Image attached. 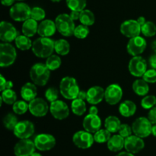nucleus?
Listing matches in <instances>:
<instances>
[{
    "mask_svg": "<svg viewBox=\"0 0 156 156\" xmlns=\"http://www.w3.org/2000/svg\"><path fill=\"white\" fill-rule=\"evenodd\" d=\"M31 48L35 56L47 58L51 56L55 50V41L50 38L41 37L34 41Z\"/></svg>",
    "mask_w": 156,
    "mask_h": 156,
    "instance_id": "nucleus-1",
    "label": "nucleus"
},
{
    "mask_svg": "<svg viewBox=\"0 0 156 156\" xmlns=\"http://www.w3.org/2000/svg\"><path fill=\"white\" fill-rule=\"evenodd\" d=\"M50 70L46 64L37 63L32 66L30 70V77L32 82L37 86H45L50 76Z\"/></svg>",
    "mask_w": 156,
    "mask_h": 156,
    "instance_id": "nucleus-2",
    "label": "nucleus"
},
{
    "mask_svg": "<svg viewBox=\"0 0 156 156\" xmlns=\"http://www.w3.org/2000/svg\"><path fill=\"white\" fill-rule=\"evenodd\" d=\"M59 91L64 98L73 100L77 98L80 90H79L77 81L74 77L65 76L60 81Z\"/></svg>",
    "mask_w": 156,
    "mask_h": 156,
    "instance_id": "nucleus-3",
    "label": "nucleus"
},
{
    "mask_svg": "<svg viewBox=\"0 0 156 156\" xmlns=\"http://www.w3.org/2000/svg\"><path fill=\"white\" fill-rule=\"evenodd\" d=\"M55 24L56 30L63 36L69 37L74 35L76 26L74 21L68 14L62 13L58 15L55 20Z\"/></svg>",
    "mask_w": 156,
    "mask_h": 156,
    "instance_id": "nucleus-4",
    "label": "nucleus"
},
{
    "mask_svg": "<svg viewBox=\"0 0 156 156\" xmlns=\"http://www.w3.org/2000/svg\"><path fill=\"white\" fill-rule=\"evenodd\" d=\"M17 58V52L10 43H2L0 44V66L7 67L14 64Z\"/></svg>",
    "mask_w": 156,
    "mask_h": 156,
    "instance_id": "nucleus-5",
    "label": "nucleus"
},
{
    "mask_svg": "<svg viewBox=\"0 0 156 156\" xmlns=\"http://www.w3.org/2000/svg\"><path fill=\"white\" fill-rule=\"evenodd\" d=\"M31 9L24 2L14 4L9 11L10 17L16 21H25L30 18Z\"/></svg>",
    "mask_w": 156,
    "mask_h": 156,
    "instance_id": "nucleus-6",
    "label": "nucleus"
},
{
    "mask_svg": "<svg viewBox=\"0 0 156 156\" xmlns=\"http://www.w3.org/2000/svg\"><path fill=\"white\" fill-rule=\"evenodd\" d=\"M133 132L140 138H146L152 134V124L146 117H139L132 125Z\"/></svg>",
    "mask_w": 156,
    "mask_h": 156,
    "instance_id": "nucleus-7",
    "label": "nucleus"
},
{
    "mask_svg": "<svg viewBox=\"0 0 156 156\" xmlns=\"http://www.w3.org/2000/svg\"><path fill=\"white\" fill-rule=\"evenodd\" d=\"M34 125L28 120L18 122L14 128V134L20 139H27L34 133Z\"/></svg>",
    "mask_w": 156,
    "mask_h": 156,
    "instance_id": "nucleus-8",
    "label": "nucleus"
},
{
    "mask_svg": "<svg viewBox=\"0 0 156 156\" xmlns=\"http://www.w3.org/2000/svg\"><path fill=\"white\" fill-rule=\"evenodd\" d=\"M128 67L133 76L140 77L143 76L147 70V63L141 56H135L129 61Z\"/></svg>",
    "mask_w": 156,
    "mask_h": 156,
    "instance_id": "nucleus-9",
    "label": "nucleus"
},
{
    "mask_svg": "<svg viewBox=\"0 0 156 156\" xmlns=\"http://www.w3.org/2000/svg\"><path fill=\"white\" fill-rule=\"evenodd\" d=\"M19 35L15 26L9 21H2L0 24V39L4 43H10Z\"/></svg>",
    "mask_w": 156,
    "mask_h": 156,
    "instance_id": "nucleus-10",
    "label": "nucleus"
},
{
    "mask_svg": "<svg viewBox=\"0 0 156 156\" xmlns=\"http://www.w3.org/2000/svg\"><path fill=\"white\" fill-rule=\"evenodd\" d=\"M49 106L43 98L36 97L29 102V111L36 117H43L47 114Z\"/></svg>",
    "mask_w": 156,
    "mask_h": 156,
    "instance_id": "nucleus-11",
    "label": "nucleus"
},
{
    "mask_svg": "<svg viewBox=\"0 0 156 156\" xmlns=\"http://www.w3.org/2000/svg\"><path fill=\"white\" fill-rule=\"evenodd\" d=\"M73 142L78 148L86 149L90 148L94 142V136L87 131H79L74 134Z\"/></svg>",
    "mask_w": 156,
    "mask_h": 156,
    "instance_id": "nucleus-12",
    "label": "nucleus"
},
{
    "mask_svg": "<svg viewBox=\"0 0 156 156\" xmlns=\"http://www.w3.org/2000/svg\"><path fill=\"white\" fill-rule=\"evenodd\" d=\"M34 142L37 149L40 151H49L56 145V139L52 135L42 133L35 137Z\"/></svg>",
    "mask_w": 156,
    "mask_h": 156,
    "instance_id": "nucleus-13",
    "label": "nucleus"
},
{
    "mask_svg": "<svg viewBox=\"0 0 156 156\" xmlns=\"http://www.w3.org/2000/svg\"><path fill=\"white\" fill-rule=\"evenodd\" d=\"M123 97V90L118 84H111L105 90V99L110 105H116Z\"/></svg>",
    "mask_w": 156,
    "mask_h": 156,
    "instance_id": "nucleus-14",
    "label": "nucleus"
},
{
    "mask_svg": "<svg viewBox=\"0 0 156 156\" xmlns=\"http://www.w3.org/2000/svg\"><path fill=\"white\" fill-rule=\"evenodd\" d=\"M120 32L126 38H135L140 35L141 32V26L136 20H126L120 25Z\"/></svg>",
    "mask_w": 156,
    "mask_h": 156,
    "instance_id": "nucleus-15",
    "label": "nucleus"
},
{
    "mask_svg": "<svg viewBox=\"0 0 156 156\" xmlns=\"http://www.w3.org/2000/svg\"><path fill=\"white\" fill-rule=\"evenodd\" d=\"M50 111L55 119L59 120L66 119L69 115V109L68 105L63 101L58 99L50 103Z\"/></svg>",
    "mask_w": 156,
    "mask_h": 156,
    "instance_id": "nucleus-16",
    "label": "nucleus"
},
{
    "mask_svg": "<svg viewBox=\"0 0 156 156\" xmlns=\"http://www.w3.org/2000/svg\"><path fill=\"white\" fill-rule=\"evenodd\" d=\"M34 142L30 139H21L15 145L14 152L16 156H30L35 152Z\"/></svg>",
    "mask_w": 156,
    "mask_h": 156,
    "instance_id": "nucleus-17",
    "label": "nucleus"
},
{
    "mask_svg": "<svg viewBox=\"0 0 156 156\" xmlns=\"http://www.w3.org/2000/svg\"><path fill=\"white\" fill-rule=\"evenodd\" d=\"M146 48V41L140 36L130 38L127 44V51L132 56H140Z\"/></svg>",
    "mask_w": 156,
    "mask_h": 156,
    "instance_id": "nucleus-18",
    "label": "nucleus"
},
{
    "mask_svg": "<svg viewBox=\"0 0 156 156\" xmlns=\"http://www.w3.org/2000/svg\"><path fill=\"white\" fill-rule=\"evenodd\" d=\"M145 146L144 141L143 139L137 136H130L128 138L125 139L124 148H126V151L132 154L140 152L141 150L143 149Z\"/></svg>",
    "mask_w": 156,
    "mask_h": 156,
    "instance_id": "nucleus-19",
    "label": "nucleus"
},
{
    "mask_svg": "<svg viewBox=\"0 0 156 156\" xmlns=\"http://www.w3.org/2000/svg\"><path fill=\"white\" fill-rule=\"evenodd\" d=\"M82 125L85 131L90 133H95L101 129V120L98 115L88 114L84 118Z\"/></svg>",
    "mask_w": 156,
    "mask_h": 156,
    "instance_id": "nucleus-20",
    "label": "nucleus"
},
{
    "mask_svg": "<svg viewBox=\"0 0 156 156\" xmlns=\"http://www.w3.org/2000/svg\"><path fill=\"white\" fill-rule=\"evenodd\" d=\"M105 90H104L101 87L94 86L88 89L87 91L86 100L92 105L100 103L105 98Z\"/></svg>",
    "mask_w": 156,
    "mask_h": 156,
    "instance_id": "nucleus-21",
    "label": "nucleus"
},
{
    "mask_svg": "<svg viewBox=\"0 0 156 156\" xmlns=\"http://www.w3.org/2000/svg\"><path fill=\"white\" fill-rule=\"evenodd\" d=\"M56 31V24L53 21L50 19L43 20L38 24L37 34L41 37L44 38H50L55 34Z\"/></svg>",
    "mask_w": 156,
    "mask_h": 156,
    "instance_id": "nucleus-22",
    "label": "nucleus"
},
{
    "mask_svg": "<svg viewBox=\"0 0 156 156\" xmlns=\"http://www.w3.org/2000/svg\"><path fill=\"white\" fill-rule=\"evenodd\" d=\"M37 90L34 83H26L21 89V96L24 100L30 102L37 97Z\"/></svg>",
    "mask_w": 156,
    "mask_h": 156,
    "instance_id": "nucleus-23",
    "label": "nucleus"
},
{
    "mask_svg": "<svg viewBox=\"0 0 156 156\" xmlns=\"http://www.w3.org/2000/svg\"><path fill=\"white\" fill-rule=\"evenodd\" d=\"M125 139L120 135H114L111 136L108 142V148L111 151H119L124 147Z\"/></svg>",
    "mask_w": 156,
    "mask_h": 156,
    "instance_id": "nucleus-24",
    "label": "nucleus"
},
{
    "mask_svg": "<svg viewBox=\"0 0 156 156\" xmlns=\"http://www.w3.org/2000/svg\"><path fill=\"white\" fill-rule=\"evenodd\" d=\"M136 111V105L131 100H125L120 103L119 112L124 117H130L133 116Z\"/></svg>",
    "mask_w": 156,
    "mask_h": 156,
    "instance_id": "nucleus-25",
    "label": "nucleus"
},
{
    "mask_svg": "<svg viewBox=\"0 0 156 156\" xmlns=\"http://www.w3.org/2000/svg\"><path fill=\"white\" fill-rule=\"evenodd\" d=\"M21 29H22V33L24 34V35L30 38V37L35 35L36 33H37L38 24L37 21L30 18L29 19L24 21Z\"/></svg>",
    "mask_w": 156,
    "mask_h": 156,
    "instance_id": "nucleus-26",
    "label": "nucleus"
},
{
    "mask_svg": "<svg viewBox=\"0 0 156 156\" xmlns=\"http://www.w3.org/2000/svg\"><path fill=\"white\" fill-rule=\"evenodd\" d=\"M133 90L139 96H146L149 91V84L143 79H137L133 84Z\"/></svg>",
    "mask_w": 156,
    "mask_h": 156,
    "instance_id": "nucleus-27",
    "label": "nucleus"
},
{
    "mask_svg": "<svg viewBox=\"0 0 156 156\" xmlns=\"http://www.w3.org/2000/svg\"><path fill=\"white\" fill-rule=\"evenodd\" d=\"M120 121L117 116H110L106 118L105 121V127L111 133H115L119 131L120 128Z\"/></svg>",
    "mask_w": 156,
    "mask_h": 156,
    "instance_id": "nucleus-28",
    "label": "nucleus"
},
{
    "mask_svg": "<svg viewBox=\"0 0 156 156\" xmlns=\"http://www.w3.org/2000/svg\"><path fill=\"white\" fill-rule=\"evenodd\" d=\"M70 44L66 40L59 39L55 41V51L61 56H65L69 53Z\"/></svg>",
    "mask_w": 156,
    "mask_h": 156,
    "instance_id": "nucleus-29",
    "label": "nucleus"
},
{
    "mask_svg": "<svg viewBox=\"0 0 156 156\" xmlns=\"http://www.w3.org/2000/svg\"><path fill=\"white\" fill-rule=\"evenodd\" d=\"M15 42L16 47L21 50H29L33 44L30 38L26 35H18L15 40Z\"/></svg>",
    "mask_w": 156,
    "mask_h": 156,
    "instance_id": "nucleus-30",
    "label": "nucleus"
},
{
    "mask_svg": "<svg viewBox=\"0 0 156 156\" xmlns=\"http://www.w3.org/2000/svg\"><path fill=\"white\" fill-rule=\"evenodd\" d=\"M73 113L76 116H82L86 111V104L85 101L79 99H73L71 104Z\"/></svg>",
    "mask_w": 156,
    "mask_h": 156,
    "instance_id": "nucleus-31",
    "label": "nucleus"
},
{
    "mask_svg": "<svg viewBox=\"0 0 156 156\" xmlns=\"http://www.w3.org/2000/svg\"><path fill=\"white\" fill-rule=\"evenodd\" d=\"M79 20L84 25L91 26L94 24V21H95V17H94V13L91 10L84 9L83 11L81 12Z\"/></svg>",
    "mask_w": 156,
    "mask_h": 156,
    "instance_id": "nucleus-32",
    "label": "nucleus"
},
{
    "mask_svg": "<svg viewBox=\"0 0 156 156\" xmlns=\"http://www.w3.org/2000/svg\"><path fill=\"white\" fill-rule=\"evenodd\" d=\"M2 99L8 105H13L17 99L16 93L12 89H7L2 92Z\"/></svg>",
    "mask_w": 156,
    "mask_h": 156,
    "instance_id": "nucleus-33",
    "label": "nucleus"
},
{
    "mask_svg": "<svg viewBox=\"0 0 156 156\" xmlns=\"http://www.w3.org/2000/svg\"><path fill=\"white\" fill-rule=\"evenodd\" d=\"M66 5L71 11L82 12L86 7L87 0H66Z\"/></svg>",
    "mask_w": 156,
    "mask_h": 156,
    "instance_id": "nucleus-34",
    "label": "nucleus"
},
{
    "mask_svg": "<svg viewBox=\"0 0 156 156\" xmlns=\"http://www.w3.org/2000/svg\"><path fill=\"white\" fill-rule=\"evenodd\" d=\"M62 61L58 55L52 54L51 56L47 58L45 64L50 70H55L60 67Z\"/></svg>",
    "mask_w": 156,
    "mask_h": 156,
    "instance_id": "nucleus-35",
    "label": "nucleus"
},
{
    "mask_svg": "<svg viewBox=\"0 0 156 156\" xmlns=\"http://www.w3.org/2000/svg\"><path fill=\"white\" fill-rule=\"evenodd\" d=\"M141 32L146 37H153L156 35V25L154 22L148 21L141 27Z\"/></svg>",
    "mask_w": 156,
    "mask_h": 156,
    "instance_id": "nucleus-36",
    "label": "nucleus"
},
{
    "mask_svg": "<svg viewBox=\"0 0 156 156\" xmlns=\"http://www.w3.org/2000/svg\"><path fill=\"white\" fill-rule=\"evenodd\" d=\"M111 132L108 130L101 129L94 133V142H98V143H105V142H108L109 139H111Z\"/></svg>",
    "mask_w": 156,
    "mask_h": 156,
    "instance_id": "nucleus-37",
    "label": "nucleus"
},
{
    "mask_svg": "<svg viewBox=\"0 0 156 156\" xmlns=\"http://www.w3.org/2000/svg\"><path fill=\"white\" fill-rule=\"evenodd\" d=\"M18 123V119L12 113H9L5 115L3 118V124L4 126L9 130H14L15 127Z\"/></svg>",
    "mask_w": 156,
    "mask_h": 156,
    "instance_id": "nucleus-38",
    "label": "nucleus"
},
{
    "mask_svg": "<svg viewBox=\"0 0 156 156\" xmlns=\"http://www.w3.org/2000/svg\"><path fill=\"white\" fill-rule=\"evenodd\" d=\"M29 110V104L25 100L16 101L13 104V111L15 114L22 115Z\"/></svg>",
    "mask_w": 156,
    "mask_h": 156,
    "instance_id": "nucleus-39",
    "label": "nucleus"
},
{
    "mask_svg": "<svg viewBox=\"0 0 156 156\" xmlns=\"http://www.w3.org/2000/svg\"><path fill=\"white\" fill-rule=\"evenodd\" d=\"M46 17V12L44 9L42 8L34 7L31 9V13H30V18L35 21H43Z\"/></svg>",
    "mask_w": 156,
    "mask_h": 156,
    "instance_id": "nucleus-40",
    "label": "nucleus"
},
{
    "mask_svg": "<svg viewBox=\"0 0 156 156\" xmlns=\"http://www.w3.org/2000/svg\"><path fill=\"white\" fill-rule=\"evenodd\" d=\"M141 106L146 110H150L155 107L156 106V96L154 95L144 96L141 101Z\"/></svg>",
    "mask_w": 156,
    "mask_h": 156,
    "instance_id": "nucleus-41",
    "label": "nucleus"
},
{
    "mask_svg": "<svg viewBox=\"0 0 156 156\" xmlns=\"http://www.w3.org/2000/svg\"><path fill=\"white\" fill-rule=\"evenodd\" d=\"M90 30L88 26L84 25V24H80V25L76 27L74 32V35L75 37H76L77 38L79 39H84V38H86L87 36L89 34Z\"/></svg>",
    "mask_w": 156,
    "mask_h": 156,
    "instance_id": "nucleus-42",
    "label": "nucleus"
},
{
    "mask_svg": "<svg viewBox=\"0 0 156 156\" xmlns=\"http://www.w3.org/2000/svg\"><path fill=\"white\" fill-rule=\"evenodd\" d=\"M59 96V91L55 87H50L45 92V97L49 102H53L57 100Z\"/></svg>",
    "mask_w": 156,
    "mask_h": 156,
    "instance_id": "nucleus-43",
    "label": "nucleus"
},
{
    "mask_svg": "<svg viewBox=\"0 0 156 156\" xmlns=\"http://www.w3.org/2000/svg\"><path fill=\"white\" fill-rule=\"evenodd\" d=\"M143 79L149 84L156 83V70L155 69H149L146 70V73L143 76Z\"/></svg>",
    "mask_w": 156,
    "mask_h": 156,
    "instance_id": "nucleus-44",
    "label": "nucleus"
},
{
    "mask_svg": "<svg viewBox=\"0 0 156 156\" xmlns=\"http://www.w3.org/2000/svg\"><path fill=\"white\" fill-rule=\"evenodd\" d=\"M119 135L122 136L124 139H126L129 136H132V132H133V129L132 127L129 126V125L127 124H122L120 125V128L118 131Z\"/></svg>",
    "mask_w": 156,
    "mask_h": 156,
    "instance_id": "nucleus-45",
    "label": "nucleus"
},
{
    "mask_svg": "<svg viewBox=\"0 0 156 156\" xmlns=\"http://www.w3.org/2000/svg\"><path fill=\"white\" fill-rule=\"evenodd\" d=\"M148 119L150 121L152 125L156 124V106L150 109L149 113H148Z\"/></svg>",
    "mask_w": 156,
    "mask_h": 156,
    "instance_id": "nucleus-46",
    "label": "nucleus"
},
{
    "mask_svg": "<svg viewBox=\"0 0 156 156\" xmlns=\"http://www.w3.org/2000/svg\"><path fill=\"white\" fill-rule=\"evenodd\" d=\"M149 65L152 67V69H155L156 70V54L151 55L149 59Z\"/></svg>",
    "mask_w": 156,
    "mask_h": 156,
    "instance_id": "nucleus-47",
    "label": "nucleus"
},
{
    "mask_svg": "<svg viewBox=\"0 0 156 156\" xmlns=\"http://www.w3.org/2000/svg\"><path fill=\"white\" fill-rule=\"evenodd\" d=\"M0 79H1V83H0V90L1 91H4L5 90V86L6 83H7V80H5V78L2 76V75H0Z\"/></svg>",
    "mask_w": 156,
    "mask_h": 156,
    "instance_id": "nucleus-48",
    "label": "nucleus"
},
{
    "mask_svg": "<svg viewBox=\"0 0 156 156\" xmlns=\"http://www.w3.org/2000/svg\"><path fill=\"white\" fill-rule=\"evenodd\" d=\"M80 14L81 12H78V11H71V13H70V17L73 18V21L75 20H78L80 18Z\"/></svg>",
    "mask_w": 156,
    "mask_h": 156,
    "instance_id": "nucleus-49",
    "label": "nucleus"
},
{
    "mask_svg": "<svg viewBox=\"0 0 156 156\" xmlns=\"http://www.w3.org/2000/svg\"><path fill=\"white\" fill-rule=\"evenodd\" d=\"M87 98V92L84 91V90H80L78 94V96L76 99H82V100H85Z\"/></svg>",
    "mask_w": 156,
    "mask_h": 156,
    "instance_id": "nucleus-50",
    "label": "nucleus"
},
{
    "mask_svg": "<svg viewBox=\"0 0 156 156\" xmlns=\"http://www.w3.org/2000/svg\"><path fill=\"white\" fill-rule=\"evenodd\" d=\"M15 0H1L2 4L4 6H12Z\"/></svg>",
    "mask_w": 156,
    "mask_h": 156,
    "instance_id": "nucleus-51",
    "label": "nucleus"
},
{
    "mask_svg": "<svg viewBox=\"0 0 156 156\" xmlns=\"http://www.w3.org/2000/svg\"><path fill=\"white\" fill-rule=\"evenodd\" d=\"M98 110L96 106H93L90 107L89 109V114H92V115H98Z\"/></svg>",
    "mask_w": 156,
    "mask_h": 156,
    "instance_id": "nucleus-52",
    "label": "nucleus"
},
{
    "mask_svg": "<svg viewBox=\"0 0 156 156\" xmlns=\"http://www.w3.org/2000/svg\"><path fill=\"white\" fill-rule=\"evenodd\" d=\"M136 21H138V23H139V24H140V26H141V27H142V26L143 25V24H145V23L146 22V18H145L144 17H143V16H140V17H139L138 19H137Z\"/></svg>",
    "mask_w": 156,
    "mask_h": 156,
    "instance_id": "nucleus-53",
    "label": "nucleus"
},
{
    "mask_svg": "<svg viewBox=\"0 0 156 156\" xmlns=\"http://www.w3.org/2000/svg\"><path fill=\"white\" fill-rule=\"evenodd\" d=\"M116 156H134V154H132V153L128 152V151H122V152L119 153Z\"/></svg>",
    "mask_w": 156,
    "mask_h": 156,
    "instance_id": "nucleus-54",
    "label": "nucleus"
},
{
    "mask_svg": "<svg viewBox=\"0 0 156 156\" xmlns=\"http://www.w3.org/2000/svg\"><path fill=\"white\" fill-rule=\"evenodd\" d=\"M152 134L154 136L156 137V124L152 125Z\"/></svg>",
    "mask_w": 156,
    "mask_h": 156,
    "instance_id": "nucleus-55",
    "label": "nucleus"
},
{
    "mask_svg": "<svg viewBox=\"0 0 156 156\" xmlns=\"http://www.w3.org/2000/svg\"><path fill=\"white\" fill-rule=\"evenodd\" d=\"M152 49L154 50V52L156 54V40L152 43Z\"/></svg>",
    "mask_w": 156,
    "mask_h": 156,
    "instance_id": "nucleus-56",
    "label": "nucleus"
},
{
    "mask_svg": "<svg viewBox=\"0 0 156 156\" xmlns=\"http://www.w3.org/2000/svg\"><path fill=\"white\" fill-rule=\"evenodd\" d=\"M30 156H42V154H40V153H37V152H34Z\"/></svg>",
    "mask_w": 156,
    "mask_h": 156,
    "instance_id": "nucleus-57",
    "label": "nucleus"
},
{
    "mask_svg": "<svg viewBox=\"0 0 156 156\" xmlns=\"http://www.w3.org/2000/svg\"><path fill=\"white\" fill-rule=\"evenodd\" d=\"M51 2H60L61 0H50Z\"/></svg>",
    "mask_w": 156,
    "mask_h": 156,
    "instance_id": "nucleus-58",
    "label": "nucleus"
},
{
    "mask_svg": "<svg viewBox=\"0 0 156 156\" xmlns=\"http://www.w3.org/2000/svg\"><path fill=\"white\" fill-rule=\"evenodd\" d=\"M17 1H23V0H17Z\"/></svg>",
    "mask_w": 156,
    "mask_h": 156,
    "instance_id": "nucleus-59",
    "label": "nucleus"
}]
</instances>
